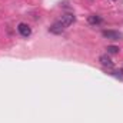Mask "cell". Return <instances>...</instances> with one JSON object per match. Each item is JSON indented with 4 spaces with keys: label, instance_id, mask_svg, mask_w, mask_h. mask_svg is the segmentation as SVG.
Wrapping results in <instances>:
<instances>
[{
    "label": "cell",
    "instance_id": "1",
    "mask_svg": "<svg viewBox=\"0 0 123 123\" xmlns=\"http://www.w3.org/2000/svg\"><path fill=\"white\" fill-rule=\"evenodd\" d=\"M102 36L106 37V39H110V40H120V39H123L122 33L115 31V30H103L102 31Z\"/></svg>",
    "mask_w": 123,
    "mask_h": 123
},
{
    "label": "cell",
    "instance_id": "2",
    "mask_svg": "<svg viewBox=\"0 0 123 123\" xmlns=\"http://www.w3.org/2000/svg\"><path fill=\"white\" fill-rule=\"evenodd\" d=\"M74 20H76L74 14H70V13H67V14H63V16H62V19L59 20V22H60L64 27H69L70 25H73V23H74Z\"/></svg>",
    "mask_w": 123,
    "mask_h": 123
},
{
    "label": "cell",
    "instance_id": "3",
    "mask_svg": "<svg viewBox=\"0 0 123 123\" xmlns=\"http://www.w3.org/2000/svg\"><path fill=\"white\" fill-rule=\"evenodd\" d=\"M17 31H19L23 37H27V36H30L31 34V29L29 27V25H26V23H19V26H17Z\"/></svg>",
    "mask_w": 123,
    "mask_h": 123
},
{
    "label": "cell",
    "instance_id": "4",
    "mask_svg": "<svg viewBox=\"0 0 123 123\" xmlns=\"http://www.w3.org/2000/svg\"><path fill=\"white\" fill-rule=\"evenodd\" d=\"M64 29H66V27L62 25L60 22H56V23H53V25L49 27V31L53 33V34H60V33L64 31Z\"/></svg>",
    "mask_w": 123,
    "mask_h": 123
},
{
    "label": "cell",
    "instance_id": "5",
    "mask_svg": "<svg viewBox=\"0 0 123 123\" xmlns=\"http://www.w3.org/2000/svg\"><path fill=\"white\" fill-rule=\"evenodd\" d=\"M99 62H100L102 66H105V67H113V62H112V59H110L107 55H102V56L99 57Z\"/></svg>",
    "mask_w": 123,
    "mask_h": 123
},
{
    "label": "cell",
    "instance_id": "6",
    "mask_svg": "<svg viewBox=\"0 0 123 123\" xmlns=\"http://www.w3.org/2000/svg\"><path fill=\"white\" fill-rule=\"evenodd\" d=\"M87 22H89V25H92V26H97V25H100L103 20H102V17L97 16V14H90V16L87 17Z\"/></svg>",
    "mask_w": 123,
    "mask_h": 123
},
{
    "label": "cell",
    "instance_id": "7",
    "mask_svg": "<svg viewBox=\"0 0 123 123\" xmlns=\"http://www.w3.org/2000/svg\"><path fill=\"white\" fill-rule=\"evenodd\" d=\"M107 53L109 55H116V53H119V47H116V46H107Z\"/></svg>",
    "mask_w": 123,
    "mask_h": 123
},
{
    "label": "cell",
    "instance_id": "8",
    "mask_svg": "<svg viewBox=\"0 0 123 123\" xmlns=\"http://www.w3.org/2000/svg\"><path fill=\"white\" fill-rule=\"evenodd\" d=\"M112 74H113L115 77H117V79L123 80V70H115V72H112Z\"/></svg>",
    "mask_w": 123,
    "mask_h": 123
}]
</instances>
